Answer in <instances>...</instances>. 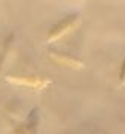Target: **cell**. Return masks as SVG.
I'll return each instance as SVG.
<instances>
[{
	"label": "cell",
	"instance_id": "obj_1",
	"mask_svg": "<svg viewBox=\"0 0 125 134\" xmlns=\"http://www.w3.org/2000/svg\"><path fill=\"white\" fill-rule=\"evenodd\" d=\"M9 81L16 82V83H30V85H33V86H37L39 85V82L34 81V79H9Z\"/></svg>",
	"mask_w": 125,
	"mask_h": 134
},
{
	"label": "cell",
	"instance_id": "obj_2",
	"mask_svg": "<svg viewBox=\"0 0 125 134\" xmlns=\"http://www.w3.org/2000/svg\"><path fill=\"white\" fill-rule=\"evenodd\" d=\"M125 79V61H124V66H122V70H121V81Z\"/></svg>",
	"mask_w": 125,
	"mask_h": 134
}]
</instances>
